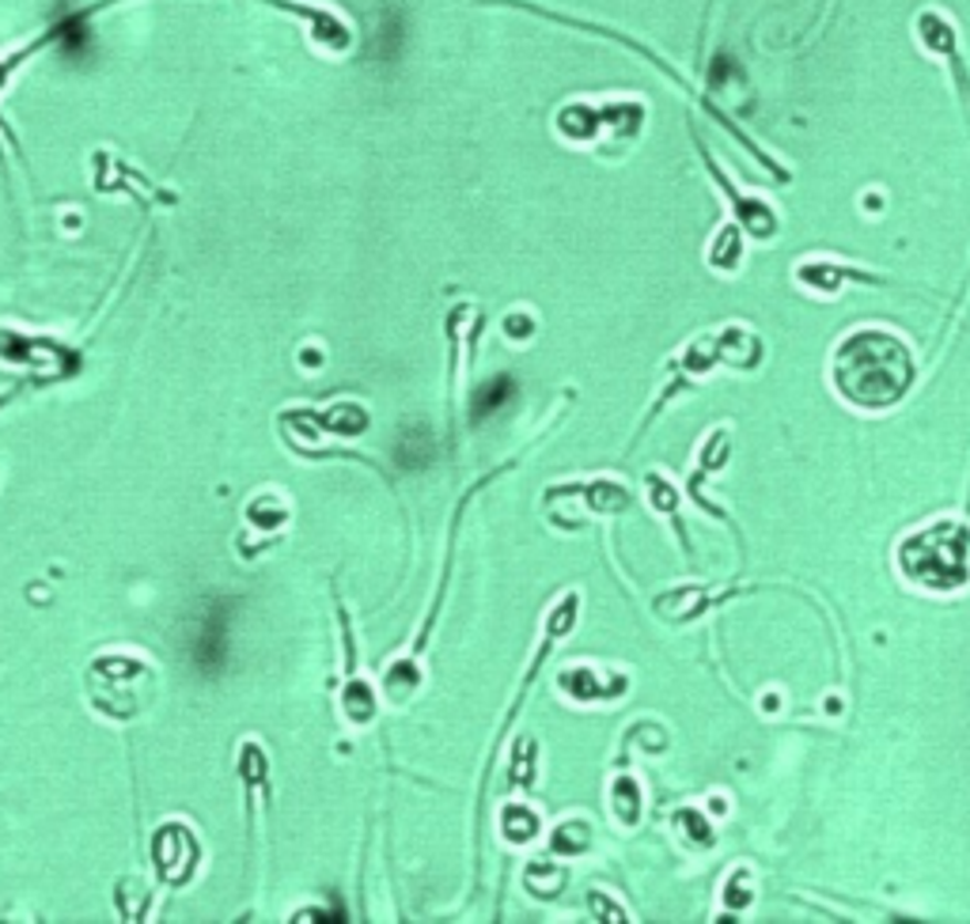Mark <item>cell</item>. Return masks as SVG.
Returning <instances> with one entry per match:
<instances>
[{
  "label": "cell",
  "instance_id": "cell-1",
  "mask_svg": "<svg viewBox=\"0 0 970 924\" xmlns=\"http://www.w3.org/2000/svg\"><path fill=\"white\" fill-rule=\"evenodd\" d=\"M914 379H918L914 349L884 326H861L834 345L831 387L853 410H891L910 395Z\"/></svg>",
  "mask_w": 970,
  "mask_h": 924
},
{
  "label": "cell",
  "instance_id": "cell-2",
  "mask_svg": "<svg viewBox=\"0 0 970 924\" xmlns=\"http://www.w3.org/2000/svg\"><path fill=\"white\" fill-rule=\"evenodd\" d=\"M898 576L921 595H959L970 584V527L963 519H929L903 535Z\"/></svg>",
  "mask_w": 970,
  "mask_h": 924
},
{
  "label": "cell",
  "instance_id": "cell-3",
  "mask_svg": "<svg viewBox=\"0 0 970 924\" xmlns=\"http://www.w3.org/2000/svg\"><path fill=\"white\" fill-rule=\"evenodd\" d=\"M156 674L140 655H100L87 668V701L106 720L129 724L153 701Z\"/></svg>",
  "mask_w": 970,
  "mask_h": 924
},
{
  "label": "cell",
  "instance_id": "cell-4",
  "mask_svg": "<svg viewBox=\"0 0 970 924\" xmlns=\"http://www.w3.org/2000/svg\"><path fill=\"white\" fill-rule=\"evenodd\" d=\"M153 857H156L159 879H164V883H171V886H182L186 879L198 872L201 846H198V838H194V833L186 830V826L171 822V826H164V830L156 833Z\"/></svg>",
  "mask_w": 970,
  "mask_h": 924
},
{
  "label": "cell",
  "instance_id": "cell-5",
  "mask_svg": "<svg viewBox=\"0 0 970 924\" xmlns=\"http://www.w3.org/2000/svg\"><path fill=\"white\" fill-rule=\"evenodd\" d=\"M626 686H629L626 674L592 668V663H576V668H569V671L557 674V690H562L569 701H576V705H599V701H618L622 693H626Z\"/></svg>",
  "mask_w": 970,
  "mask_h": 924
},
{
  "label": "cell",
  "instance_id": "cell-6",
  "mask_svg": "<svg viewBox=\"0 0 970 924\" xmlns=\"http://www.w3.org/2000/svg\"><path fill=\"white\" fill-rule=\"evenodd\" d=\"M713 349H717V364H728V368L751 371L762 364V342L747 330V326H724V330L713 337Z\"/></svg>",
  "mask_w": 970,
  "mask_h": 924
},
{
  "label": "cell",
  "instance_id": "cell-7",
  "mask_svg": "<svg viewBox=\"0 0 970 924\" xmlns=\"http://www.w3.org/2000/svg\"><path fill=\"white\" fill-rule=\"evenodd\" d=\"M576 493L584 496L587 512H599V515H614V512H626L634 504L626 485H618L614 477H595L587 485H576Z\"/></svg>",
  "mask_w": 970,
  "mask_h": 924
},
{
  "label": "cell",
  "instance_id": "cell-8",
  "mask_svg": "<svg viewBox=\"0 0 970 924\" xmlns=\"http://www.w3.org/2000/svg\"><path fill=\"white\" fill-rule=\"evenodd\" d=\"M857 277L853 270H845V265H831V262H800L796 265V281L804 284V288L818 292V296H838L842 284Z\"/></svg>",
  "mask_w": 970,
  "mask_h": 924
},
{
  "label": "cell",
  "instance_id": "cell-9",
  "mask_svg": "<svg viewBox=\"0 0 970 924\" xmlns=\"http://www.w3.org/2000/svg\"><path fill=\"white\" fill-rule=\"evenodd\" d=\"M311 421V432H334V437H357V432H364L368 429V413L361 410V406H350V402H342V406H334V410H326V413H307Z\"/></svg>",
  "mask_w": 970,
  "mask_h": 924
},
{
  "label": "cell",
  "instance_id": "cell-10",
  "mask_svg": "<svg viewBox=\"0 0 970 924\" xmlns=\"http://www.w3.org/2000/svg\"><path fill=\"white\" fill-rule=\"evenodd\" d=\"M342 708H345V716H350V724H357V727H368L379 713L376 693H372V686L361 679V674H353V668H350V682H345V693H342Z\"/></svg>",
  "mask_w": 970,
  "mask_h": 924
},
{
  "label": "cell",
  "instance_id": "cell-11",
  "mask_svg": "<svg viewBox=\"0 0 970 924\" xmlns=\"http://www.w3.org/2000/svg\"><path fill=\"white\" fill-rule=\"evenodd\" d=\"M709 819H713V815L698 811V807H679V811H675V830H679V838L687 841L690 849H713L717 830Z\"/></svg>",
  "mask_w": 970,
  "mask_h": 924
},
{
  "label": "cell",
  "instance_id": "cell-12",
  "mask_svg": "<svg viewBox=\"0 0 970 924\" xmlns=\"http://www.w3.org/2000/svg\"><path fill=\"white\" fill-rule=\"evenodd\" d=\"M539 830H542V822H539V815L531 811V807H523V804L504 807L501 833H504V841H509V846H531V841L539 838Z\"/></svg>",
  "mask_w": 970,
  "mask_h": 924
},
{
  "label": "cell",
  "instance_id": "cell-13",
  "mask_svg": "<svg viewBox=\"0 0 970 924\" xmlns=\"http://www.w3.org/2000/svg\"><path fill=\"white\" fill-rule=\"evenodd\" d=\"M587 846H592V826L584 819H569L550 833V852L557 857H584Z\"/></svg>",
  "mask_w": 970,
  "mask_h": 924
},
{
  "label": "cell",
  "instance_id": "cell-14",
  "mask_svg": "<svg viewBox=\"0 0 970 924\" xmlns=\"http://www.w3.org/2000/svg\"><path fill=\"white\" fill-rule=\"evenodd\" d=\"M611 807L614 815H618L622 826H637L640 822V807H645V799H640V785L634 777H618L611 785Z\"/></svg>",
  "mask_w": 970,
  "mask_h": 924
},
{
  "label": "cell",
  "instance_id": "cell-15",
  "mask_svg": "<svg viewBox=\"0 0 970 924\" xmlns=\"http://www.w3.org/2000/svg\"><path fill=\"white\" fill-rule=\"evenodd\" d=\"M743 262V243H740V231H736L732 224L720 228L713 246H709V265H713L717 273H736Z\"/></svg>",
  "mask_w": 970,
  "mask_h": 924
},
{
  "label": "cell",
  "instance_id": "cell-16",
  "mask_svg": "<svg viewBox=\"0 0 970 924\" xmlns=\"http://www.w3.org/2000/svg\"><path fill=\"white\" fill-rule=\"evenodd\" d=\"M523 883H528V891L535 894V899L550 902V899H557V894H562L565 872H557L554 864H531L528 868V879H523Z\"/></svg>",
  "mask_w": 970,
  "mask_h": 924
},
{
  "label": "cell",
  "instance_id": "cell-17",
  "mask_svg": "<svg viewBox=\"0 0 970 924\" xmlns=\"http://www.w3.org/2000/svg\"><path fill=\"white\" fill-rule=\"evenodd\" d=\"M247 519H251L258 531L284 527V523H289V508H284L278 496H258L251 508H247Z\"/></svg>",
  "mask_w": 970,
  "mask_h": 924
},
{
  "label": "cell",
  "instance_id": "cell-18",
  "mask_svg": "<svg viewBox=\"0 0 970 924\" xmlns=\"http://www.w3.org/2000/svg\"><path fill=\"white\" fill-rule=\"evenodd\" d=\"M720 899H724V905H732V910H747V905L754 902V875L747 872V868H736V872L728 875Z\"/></svg>",
  "mask_w": 970,
  "mask_h": 924
},
{
  "label": "cell",
  "instance_id": "cell-19",
  "mask_svg": "<svg viewBox=\"0 0 970 924\" xmlns=\"http://www.w3.org/2000/svg\"><path fill=\"white\" fill-rule=\"evenodd\" d=\"M645 489H648V504H653V512H660V515H675V512H679V489L667 482V477L648 474L645 477Z\"/></svg>",
  "mask_w": 970,
  "mask_h": 924
},
{
  "label": "cell",
  "instance_id": "cell-20",
  "mask_svg": "<svg viewBox=\"0 0 970 924\" xmlns=\"http://www.w3.org/2000/svg\"><path fill=\"white\" fill-rule=\"evenodd\" d=\"M504 326H509V330H504V334H509L512 342H528V337L535 334V323H531V318H515V315H512Z\"/></svg>",
  "mask_w": 970,
  "mask_h": 924
}]
</instances>
